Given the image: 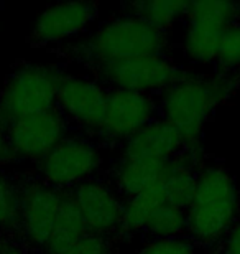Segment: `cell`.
<instances>
[{
    "label": "cell",
    "mask_w": 240,
    "mask_h": 254,
    "mask_svg": "<svg viewBox=\"0 0 240 254\" xmlns=\"http://www.w3.org/2000/svg\"><path fill=\"white\" fill-rule=\"evenodd\" d=\"M53 52L66 63H76L86 69L96 64L137 57L170 55V33L120 12L100 23L94 32H88L74 42L54 48Z\"/></svg>",
    "instance_id": "obj_1"
},
{
    "label": "cell",
    "mask_w": 240,
    "mask_h": 254,
    "mask_svg": "<svg viewBox=\"0 0 240 254\" xmlns=\"http://www.w3.org/2000/svg\"><path fill=\"white\" fill-rule=\"evenodd\" d=\"M240 89V74H196L185 78L160 94L161 121L175 126L194 150H202V132L219 106Z\"/></svg>",
    "instance_id": "obj_2"
},
{
    "label": "cell",
    "mask_w": 240,
    "mask_h": 254,
    "mask_svg": "<svg viewBox=\"0 0 240 254\" xmlns=\"http://www.w3.org/2000/svg\"><path fill=\"white\" fill-rule=\"evenodd\" d=\"M188 236L201 250H216L240 220V190L234 175L219 160L204 159L196 191L186 210Z\"/></svg>",
    "instance_id": "obj_3"
},
{
    "label": "cell",
    "mask_w": 240,
    "mask_h": 254,
    "mask_svg": "<svg viewBox=\"0 0 240 254\" xmlns=\"http://www.w3.org/2000/svg\"><path fill=\"white\" fill-rule=\"evenodd\" d=\"M63 64H42L18 60L0 88V126L56 108V91Z\"/></svg>",
    "instance_id": "obj_4"
},
{
    "label": "cell",
    "mask_w": 240,
    "mask_h": 254,
    "mask_svg": "<svg viewBox=\"0 0 240 254\" xmlns=\"http://www.w3.org/2000/svg\"><path fill=\"white\" fill-rule=\"evenodd\" d=\"M18 226L15 240L30 254H42L53 231L63 193L27 170L17 174Z\"/></svg>",
    "instance_id": "obj_5"
},
{
    "label": "cell",
    "mask_w": 240,
    "mask_h": 254,
    "mask_svg": "<svg viewBox=\"0 0 240 254\" xmlns=\"http://www.w3.org/2000/svg\"><path fill=\"white\" fill-rule=\"evenodd\" d=\"M88 76L107 89L160 96L166 88L178 83L191 69L178 64L171 55H148L120 62L102 63L86 68Z\"/></svg>",
    "instance_id": "obj_6"
},
{
    "label": "cell",
    "mask_w": 240,
    "mask_h": 254,
    "mask_svg": "<svg viewBox=\"0 0 240 254\" xmlns=\"http://www.w3.org/2000/svg\"><path fill=\"white\" fill-rule=\"evenodd\" d=\"M105 169L104 149L96 140L81 134L68 135L33 165L40 179L61 191H68L81 182L104 174Z\"/></svg>",
    "instance_id": "obj_7"
},
{
    "label": "cell",
    "mask_w": 240,
    "mask_h": 254,
    "mask_svg": "<svg viewBox=\"0 0 240 254\" xmlns=\"http://www.w3.org/2000/svg\"><path fill=\"white\" fill-rule=\"evenodd\" d=\"M183 53L194 64H212L224 32L240 22V3L226 0L188 2Z\"/></svg>",
    "instance_id": "obj_8"
},
{
    "label": "cell",
    "mask_w": 240,
    "mask_h": 254,
    "mask_svg": "<svg viewBox=\"0 0 240 254\" xmlns=\"http://www.w3.org/2000/svg\"><path fill=\"white\" fill-rule=\"evenodd\" d=\"M161 121L160 96L109 89L104 123L96 142L104 150H117L137 132Z\"/></svg>",
    "instance_id": "obj_9"
},
{
    "label": "cell",
    "mask_w": 240,
    "mask_h": 254,
    "mask_svg": "<svg viewBox=\"0 0 240 254\" xmlns=\"http://www.w3.org/2000/svg\"><path fill=\"white\" fill-rule=\"evenodd\" d=\"M109 89L91 76L68 73L61 74L56 91V108L74 134L96 140L107 109Z\"/></svg>",
    "instance_id": "obj_10"
},
{
    "label": "cell",
    "mask_w": 240,
    "mask_h": 254,
    "mask_svg": "<svg viewBox=\"0 0 240 254\" xmlns=\"http://www.w3.org/2000/svg\"><path fill=\"white\" fill-rule=\"evenodd\" d=\"M3 130L12 155V165L22 162L38 164L61 140L74 134L58 108L17 119L3 127Z\"/></svg>",
    "instance_id": "obj_11"
},
{
    "label": "cell",
    "mask_w": 240,
    "mask_h": 254,
    "mask_svg": "<svg viewBox=\"0 0 240 254\" xmlns=\"http://www.w3.org/2000/svg\"><path fill=\"white\" fill-rule=\"evenodd\" d=\"M97 17V2H69L49 5L38 15L27 43L35 48L54 50L78 40L89 32Z\"/></svg>",
    "instance_id": "obj_12"
},
{
    "label": "cell",
    "mask_w": 240,
    "mask_h": 254,
    "mask_svg": "<svg viewBox=\"0 0 240 254\" xmlns=\"http://www.w3.org/2000/svg\"><path fill=\"white\" fill-rule=\"evenodd\" d=\"M68 191L78 205L91 235L112 241L119 240L124 218V201L104 174L81 182Z\"/></svg>",
    "instance_id": "obj_13"
},
{
    "label": "cell",
    "mask_w": 240,
    "mask_h": 254,
    "mask_svg": "<svg viewBox=\"0 0 240 254\" xmlns=\"http://www.w3.org/2000/svg\"><path fill=\"white\" fill-rule=\"evenodd\" d=\"M188 150L194 149L188 145L175 126L168 124L166 121H156L125 140L117 149V159L168 162Z\"/></svg>",
    "instance_id": "obj_14"
},
{
    "label": "cell",
    "mask_w": 240,
    "mask_h": 254,
    "mask_svg": "<svg viewBox=\"0 0 240 254\" xmlns=\"http://www.w3.org/2000/svg\"><path fill=\"white\" fill-rule=\"evenodd\" d=\"M173 160L168 162H148V160H122L114 157L107 169L104 177L109 184L114 187L117 195L122 201L140 195L142 191L151 189L153 185L160 184L170 172Z\"/></svg>",
    "instance_id": "obj_15"
},
{
    "label": "cell",
    "mask_w": 240,
    "mask_h": 254,
    "mask_svg": "<svg viewBox=\"0 0 240 254\" xmlns=\"http://www.w3.org/2000/svg\"><path fill=\"white\" fill-rule=\"evenodd\" d=\"M88 235L91 233L78 205L69 195V191H64L53 231L42 254H63Z\"/></svg>",
    "instance_id": "obj_16"
},
{
    "label": "cell",
    "mask_w": 240,
    "mask_h": 254,
    "mask_svg": "<svg viewBox=\"0 0 240 254\" xmlns=\"http://www.w3.org/2000/svg\"><path fill=\"white\" fill-rule=\"evenodd\" d=\"M188 2L181 0H139V2H124L120 12L144 20L148 25L170 33L173 25L185 18Z\"/></svg>",
    "instance_id": "obj_17"
},
{
    "label": "cell",
    "mask_w": 240,
    "mask_h": 254,
    "mask_svg": "<svg viewBox=\"0 0 240 254\" xmlns=\"http://www.w3.org/2000/svg\"><path fill=\"white\" fill-rule=\"evenodd\" d=\"M188 235V215L186 210L176 208L165 203L155 208L142 226L139 236L144 241L151 240H161V238H171V236H183Z\"/></svg>",
    "instance_id": "obj_18"
},
{
    "label": "cell",
    "mask_w": 240,
    "mask_h": 254,
    "mask_svg": "<svg viewBox=\"0 0 240 254\" xmlns=\"http://www.w3.org/2000/svg\"><path fill=\"white\" fill-rule=\"evenodd\" d=\"M18 226L17 174L0 169V231L7 240H15Z\"/></svg>",
    "instance_id": "obj_19"
},
{
    "label": "cell",
    "mask_w": 240,
    "mask_h": 254,
    "mask_svg": "<svg viewBox=\"0 0 240 254\" xmlns=\"http://www.w3.org/2000/svg\"><path fill=\"white\" fill-rule=\"evenodd\" d=\"M212 68L216 74H240V22L224 32Z\"/></svg>",
    "instance_id": "obj_20"
},
{
    "label": "cell",
    "mask_w": 240,
    "mask_h": 254,
    "mask_svg": "<svg viewBox=\"0 0 240 254\" xmlns=\"http://www.w3.org/2000/svg\"><path fill=\"white\" fill-rule=\"evenodd\" d=\"M199 248L188 235L144 241L130 254H197Z\"/></svg>",
    "instance_id": "obj_21"
},
{
    "label": "cell",
    "mask_w": 240,
    "mask_h": 254,
    "mask_svg": "<svg viewBox=\"0 0 240 254\" xmlns=\"http://www.w3.org/2000/svg\"><path fill=\"white\" fill-rule=\"evenodd\" d=\"M114 245L115 241L107 240V238L88 235L63 254H115Z\"/></svg>",
    "instance_id": "obj_22"
},
{
    "label": "cell",
    "mask_w": 240,
    "mask_h": 254,
    "mask_svg": "<svg viewBox=\"0 0 240 254\" xmlns=\"http://www.w3.org/2000/svg\"><path fill=\"white\" fill-rule=\"evenodd\" d=\"M211 254H240V220Z\"/></svg>",
    "instance_id": "obj_23"
},
{
    "label": "cell",
    "mask_w": 240,
    "mask_h": 254,
    "mask_svg": "<svg viewBox=\"0 0 240 254\" xmlns=\"http://www.w3.org/2000/svg\"><path fill=\"white\" fill-rule=\"evenodd\" d=\"M0 165H12V155H10L7 137H5V130L2 126H0Z\"/></svg>",
    "instance_id": "obj_24"
},
{
    "label": "cell",
    "mask_w": 240,
    "mask_h": 254,
    "mask_svg": "<svg viewBox=\"0 0 240 254\" xmlns=\"http://www.w3.org/2000/svg\"><path fill=\"white\" fill-rule=\"evenodd\" d=\"M0 254H30L22 245H18L17 241L7 240L3 241L2 248H0Z\"/></svg>",
    "instance_id": "obj_25"
}]
</instances>
